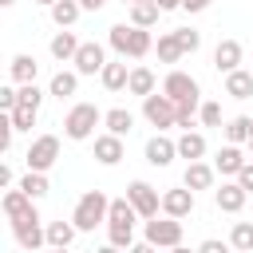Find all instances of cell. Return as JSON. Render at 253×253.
<instances>
[{
	"label": "cell",
	"mask_w": 253,
	"mask_h": 253,
	"mask_svg": "<svg viewBox=\"0 0 253 253\" xmlns=\"http://www.w3.org/2000/svg\"><path fill=\"white\" fill-rule=\"evenodd\" d=\"M107 43H111L123 59H142L146 51H154L150 28H134V24H111V28H107Z\"/></svg>",
	"instance_id": "1"
},
{
	"label": "cell",
	"mask_w": 253,
	"mask_h": 253,
	"mask_svg": "<svg viewBox=\"0 0 253 253\" xmlns=\"http://www.w3.org/2000/svg\"><path fill=\"white\" fill-rule=\"evenodd\" d=\"M107 213H111V198H107L103 190H87V194L75 202L71 221H75L79 233H91L95 225H107Z\"/></svg>",
	"instance_id": "2"
},
{
	"label": "cell",
	"mask_w": 253,
	"mask_h": 253,
	"mask_svg": "<svg viewBox=\"0 0 253 253\" xmlns=\"http://www.w3.org/2000/svg\"><path fill=\"white\" fill-rule=\"evenodd\" d=\"M103 115H107V111H99L95 103H75V107L63 115V134H67L71 142H83V138L95 134V126L103 123Z\"/></svg>",
	"instance_id": "3"
},
{
	"label": "cell",
	"mask_w": 253,
	"mask_h": 253,
	"mask_svg": "<svg viewBox=\"0 0 253 253\" xmlns=\"http://www.w3.org/2000/svg\"><path fill=\"white\" fill-rule=\"evenodd\" d=\"M8 225H12V237H16V245H20L24 253L47 245V225H40V213H36V210H28L24 217H16V221H8Z\"/></svg>",
	"instance_id": "4"
},
{
	"label": "cell",
	"mask_w": 253,
	"mask_h": 253,
	"mask_svg": "<svg viewBox=\"0 0 253 253\" xmlns=\"http://www.w3.org/2000/svg\"><path fill=\"white\" fill-rule=\"evenodd\" d=\"M142 119L150 123V126H158V130H170V126H178V103L162 91H154V95H146L142 99Z\"/></svg>",
	"instance_id": "5"
},
{
	"label": "cell",
	"mask_w": 253,
	"mask_h": 253,
	"mask_svg": "<svg viewBox=\"0 0 253 253\" xmlns=\"http://www.w3.org/2000/svg\"><path fill=\"white\" fill-rule=\"evenodd\" d=\"M55 162H59V138H55V134H40V138H32V146H28V154H24V166L47 174Z\"/></svg>",
	"instance_id": "6"
},
{
	"label": "cell",
	"mask_w": 253,
	"mask_h": 253,
	"mask_svg": "<svg viewBox=\"0 0 253 253\" xmlns=\"http://www.w3.org/2000/svg\"><path fill=\"white\" fill-rule=\"evenodd\" d=\"M146 241L158 245V249H174V245H182V217H170V213L150 217V221H146Z\"/></svg>",
	"instance_id": "7"
},
{
	"label": "cell",
	"mask_w": 253,
	"mask_h": 253,
	"mask_svg": "<svg viewBox=\"0 0 253 253\" xmlns=\"http://www.w3.org/2000/svg\"><path fill=\"white\" fill-rule=\"evenodd\" d=\"M126 198H130V206L138 210V217H142V221L158 217V210H162V194H158L150 182H142V178H134V182L126 186Z\"/></svg>",
	"instance_id": "8"
},
{
	"label": "cell",
	"mask_w": 253,
	"mask_h": 253,
	"mask_svg": "<svg viewBox=\"0 0 253 253\" xmlns=\"http://www.w3.org/2000/svg\"><path fill=\"white\" fill-rule=\"evenodd\" d=\"M162 91L174 99V103H186V99H202V87H198V79L190 75V71H170L166 79H162Z\"/></svg>",
	"instance_id": "9"
},
{
	"label": "cell",
	"mask_w": 253,
	"mask_h": 253,
	"mask_svg": "<svg viewBox=\"0 0 253 253\" xmlns=\"http://www.w3.org/2000/svg\"><path fill=\"white\" fill-rule=\"evenodd\" d=\"M75 71L79 75H99L103 67H107V51H103V43H95V40H87V43H79V51H75Z\"/></svg>",
	"instance_id": "10"
},
{
	"label": "cell",
	"mask_w": 253,
	"mask_h": 253,
	"mask_svg": "<svg viewBox=\"0 0 253 253\" xmlns=\"http://www.w3.org/2000/svg\"><path fill=\"white\" fill-rule=\"evenodd\" d=\"M142 154H146V162H150V166H158V170H162V166H170V162L178 158V142H174V138H166V134L158 130V134H150V138H146V150H142Z\"/></svg>",
	"instance_id": "11"
},
{
	"label": "cell",
	"mask_w": 253,
	"mask_h": 253,
	"mask_svg": "<svg viewBox=\"0 0 253 253\" xmlns=\"http://www.w3.org/2000/svg\"><path fill=\"white\" fill-rule=\"evenodd\" d=\"M245 198H249V190L233 178V182H221L217 190H213V202H217V210L221 213H241L245 210Z\"/></svg>",
	"instance_id": "12"
},
{
	"label": "cell",
	"mask_w": 253,
	"mask_h": 253,
	"mask_svg": "<svg viewBox=\"0 0 253 253\" xmlns=\"http://www.w3.org/2000/svg\"><path fill=\"white\" fill-rule=\"evenodd\" d=\"M123 154H126V146H123V138L119 134H95V162L99 166H119L123 162Z\"/></svg>",
	"instance_id": "13"
},
{
	"label": "cell",
	"mask_w": 253,
	"mask_h": 253,
	"mask_svg": "<svg viewBox=\"0 0 253 253\" xmlns=\"http://www.w3.org/2000/svg\"><path fill=\"white\" fill-rule=\"evenodd\" d=\"M162 213H170V217H190V213H194V190H190V186L166 190V194H162Z\"/></svg>",
	"instance_id": "14"
},
{
	"label": "cell",
	"mask_w": 253,
	"mask_h": 253,
	"mask_svg": "<svg viewBox=\"0 0 253 253\" xmlns=\"http://www.w3.org/2000/svg\"><path fill=\"white\" fill-rule=\"evenodd\" d=\"M245 162H249V158H245V154H241V146H233V142H225V146L213 154V170H217L221 178H237Z\"/></svg>",
	"instance_id": "15"
},
{
	"label": "cell",
	"mask_w": 253,
	"mask_h": 253,
	"mask_svg": "<svg viewBox=\"0 0 253 253\" xmlns=\"http://www.w3.org/2000/svg\"><path fill=\"white\" fill-rule=\"evenodd\" d=\"M79 43H83V40H79V36H75L71 28H59V32L51 36L47 51H51V55H55L59 63H71V59H75V51H79Z\"/></svg>",
	"instance_id": "16"
},
{
	"label": "cell",
	"mask_w": 253,
	"mask_h": 253,
	"mask_svg": "<svg viewBox=\"0 0 253 253\" xmlns=\"http://www.w3.org/2000/svg\"><path fill=\"white\" fill-rule=\"evenodd\" d=\"M138 210L130 206V198H111V213H107V229H134Z\"/></svg>",
	"instance_id": "17"
},
{
	"label": "cell",
	"mask_w": 253,
	"mask_h": 253,
	"mask_svg": "<svg viewBox=\"0 0 253 253\" xmlns=\"http://www.w3.org/2000/svg\"><path fill=\"white\" fill-rule=\"evenodd\" d=\"M241 55H245V51H241V43H237V40H221V43L213 47V67L229 75V71H237V67H241Z\"/></svg>",
	"instance_id": "18"
},
{
	"label": "cell",
	"mask_w": 253,
	"mask_h": 253,
	"mask_svg": "<svg viewBox=\"0 0 253 253\" xmlns=\"http://www.w3.org/2000/svg\"><path fill=\"white\" fill-rule=\"evenodd\" d=\"M126 79H130L126 59H107V67L99 71V83H103L107 91H126Z\"/></svg>",
	"instance_id": "19"
},
{
	"label": "cell",
	"mask_w": 253,
	"mask_h": 253,
	"mask_svg": "<svg viewBox=\"0 0 253 253\" xmlns=\"http://www.w3.org/2000/svg\"><path fill=\"white\" fill-rule=\"evenodd\" d=\"M213 174H217V170H213L210 162H190L186 174H182V186H190L194 194H198V190H210V186H213Z\"/></svg>",
	"instance_id": "20"
},
{
	"label": "cell",
	"mask_w": 253,
	"mask_h": 253,
	"mask_svg": "<svg viewBox=\"0 0 253 253\" xmlns=\"http://www.w3.org/2000/svg\"><path fill=\"white\" fill-rule=\"evenodd\" d=\"M0 210H4V217H8V221H16V217H24L28 210H36V202H32L20 186H12V190L4 194V202H0Z\"/></svg>",
	"instance_id": "21"
},
{
	"label": "cell",
	"mask_w": 253,
	"mask_h": 253,
	"mask_svg": "<svg viewBox=\"0 0 253 253\" xmlns=\"http://www.w3.org/2000/svg\"><path fill=\"white\" fill-rule=\"evenodd\" d=\"M8 71H12V83H36V75H40V63H36V55L20 51V55H12Z\"/></svg>",
	"instance_id": "22"
},
{
	"label": "cell",
	"mask_w": 253,
	"mask_h": 253,
	"mask_svg": "<svg viewBox=\"0 0 253 253\" xmlns=\"http://www.w3.org/2000/svg\"><path fill=\"white\" fill-rule=\"evenodd\" d=\"M154 87H158V79H154V71L150 67H130V79H126V91L130 95H138V99H146V95H154Z\"/></svg>",
	"instance_id": "23"
},
{
	"label": "cell",
	"mask_w": 253,
	"mask_h": 253,
	"mask_svg": "<svg viewBox=\"0 0 253 253\" xmlns=\"http://www.w3.org/2000/svg\"><path fill=\"white\" fill-rule=\"evenodd\" d=\"M79 91V71H55L51 83H47V95L51 99H71Z\"/></svg>",
	"instance_id": "24"
},
{
	"label": "cell",
	"mask_w": 253,
	"mask_h": 253,
	"mask_svg": "<svg viewBox=\"0 0 253 253\" xmlns=\"http://www.w3.org/2000/svg\"><path fill=\"white\" fill-rule=\"evenodd\" d=\"M103 126H107L111 134H119V138H126V134L134 130V115H130L126 107H111V111L103 115Z\"/></svg>",
	"instance_id": "25"
},
{
	"label": "cell",
	"mask_w": 253,
	"mask_h": 253,
	"mask_svg": "<svg viewBox=\"0 0 253 253\" xmlns=\"http://www.w3.org/2000/svg\"><path fill=\"white\" fill-rule=\"evenodd\" d=\"M178 158L202 162V158H206V138H202L198 130H182V138H178Z\"/></svg>",
	"instance_id": "26"
},
{
	"label": "cell",
	"mask_w": 253,
	"mask_h": 253,
	"mask_svg": "<svg viewBox=\"0 0 253 253\" xmlns=\"http://www.w3.org/2000/svg\"><path fill=\"white\" fill-rule=\"evenodd\" d=\"M225 95H233V99H253V71H245V67L229 71V75H225Z\"/></svg>",
	"instance_id": "27"
},
{
	"label": "cell",
	"mask_w": 253,
	"mask_h": 253,
	"mask_svg": "<svg viewBox=\"0 0 253 253\" xmlns=\"http://www.w3.org/2000/svg\"><path fill=\"white\" fill-rule=\"evenodd\" d=\"M47 12H51V24H55V28H71V24L79 20L83 4H79V0H55Z\"/></svg>",
	"instance_id": "28"
},
{
	"label": "cell",
	"mask_w": 253,
	"mask_h": 253,
	"mask_svg": "<svg viewBox=\"0 0 253 253\" xmlns=\"http://www.w3.org/2000/svg\"><path fill=\"white\" fill-rule=\"evenodd\" d=\"M158 16H162V8H158L154 0H138V4H130V24H134V28H154Z\"/></svg>",
	"instance_id": "29"
},
{
	"label": "cell",
	"mask_w": 253,
	"mask_h": 253,
	"mask_svg": "<svg viewBox=\"0 0 253 253\" xmlns=\"http://www.w3.org/2000/svg\"><path fill=\"white\" fill-rule=\"evenodd\" d=\"M75 221H47V245H55V249H71V241H75Z\"/></svg>",
	"instance_id": "30"
},
{
	"label": "cell",
	"mask_w": 253,
	"mask_h": 253,
	"mask_svg": "<svg viewBox=\"0 0 253 253\" xmlns=\"http://www.w3.org/2000/svg\"><path fill=\"white\" fill-rule=\"evenodd\" d=\"M249 134H253V119H249V115H237V119H229V123H225V138H229L233 146L249 142Z\"/></svg>",
	"instance_id": "31"
},
{
	"label": "cell",
	"mask_w": 253,
	"mask_h": 253,
	"mask_svg": "<svg viewBox=\"0 0 253 253\" xmlns=\"http://www.w3.org/2000/svg\"><path fill=\"white\" fill-rule=\"evenodd\" d=\"M20 190H24L32 202H40V198H43L51 186H47V174H40V170H28V174L20 178Z\"/></svg>",
	"instance_id": "32"
},
{
	"label": "cell",
	"mask_w": 253,
	"mask_h": 253,
	"mask_svg": "<svg viewBox=\"0 0 253 253\" xmlns=\"http://www.w3.org/2000/svg\"><path fill=\"white\" fill-rule=\"evenodd\" d=\"M229 245H233L237 253H253V221H233Z\"/></svg>",
	"instance_id": "33"
},
{
	"label": "cell",
	"mask_w": 253,
	"mask_h": 253,
	"mask_svg": "<svg viewBox=\"0 0 253 253\" xmlns=\"http://www.w3.org/2000/svg\"><path fill=\"white\" fill-rule=\"evenodd\" d=\"M154 47H158V59H162V63H178V59L186 55L174 32H166V36H158V43H154Z\"/></svg>",
	"instance_id": "34"
},
{
	"label": "cell",
	"mask_w": 253,
	"mask_h": 253,
	"mask_svg": "<svg viewBox=\"0 0 253 253\" xmlns=\"http://www.w3.org/2000/svg\"><path fill=\"white\" fill-rule=\"evenodd\" d=\"M8 115H12V126H16V130H32V126H36V115H40V111H36V107H24V103H20V107H16V111H8Z\"/></svg>",
	"instance_id": "35"
},
{
	"label": "cell",
	"mask_w": 253,
	"mask_h": 253,
	"mask_svg": "<svg viewBox=\"0 0 253 253\" xmlns=\"http://www.w3.org/2000/svg\"><path fill=\"white\" fill-rule=\"evenodd\" d=\"M174 36H178V43H182V51H186V55H194V51L202 47V32H194V28H178Z\"/></svg>",
	"instance_id": "36"
},
{
	"label": "cell",
	"mask_w": 253,
	"mask_h": 253,
	"mask_svg": "<svg viewBox=\"0 0 253 253\" xmlns=\"http://www.w3.org/2000/svg\"><path fill=\"white\" fill-rule=\"evenodd\" d=\"M198 119H202V126H221V103H202V111H198Z\"/></svg>",
	"instance_id": "37"
},
{
	"label": "cell",
	"mask_w": 253,
	"mask_h": 253,
	"mask_svg": "<svg viewBox=\"0 0 253 253\" xmlns=\"http://www.w3.org/2000/svg\"><path fill=\"white\" fill-rule=\"evenodd\" d=\"M20 103H24V107H36V111H40V103H43V91H40L36 83H20Z\"/></svg>",
	"instance_id": "38"
},
{
	"label": "cell",
	"mask_w": 253,
	"mask_h": 253,
	"mask_svg": "<svg viewBox=\"0 0 253 253\" xmlns=\"http://www.w3.org/2000/svg\"><path fill=\"white\" fill-rule=\"evenodd\" d=\"M107 237H111V245H119V249H130V245H134V229H107Z\"/></svg>",
	"instance_id": "39"
},
{
	"label": "cell",
	"mask_w": 253,
	"mask_h": 253,
	"mask_svg": "<svg viewBox=\"0 0 253 253\" xmlns=\"http://www.w3.org/2000/svg\"><path fill=\"white\" fill-rule=\"evenodd\" d=\"M0 107L4 111H16L20 107V87H0Z\"/></svg>",
	"instance_id": "40"
},
{
	"label": "cell",
	"mask_w": 253,
	"mask_h": 253,
	"mask_svg": "<svg viewBox=\"0 0 253 253\" xmlns=\"http://www.w3.org/2000/svg\"><path fill=\"white\" fill-rule=\"evenodd\" d=\"M12 134H16L12 115H4V119H0V150H12Z\"/></svg>",
	"instance_id": "41"
},
{
	"label": "cell",
	"mask_w": 253,
	"mask_h": 253,
	"mask_svg": "<svg viewBox=\"0 0 253 253\" xmlns=\"http://www.w3.org/2000/svg\"><path fill=\"white\" fill-rule=\"evenodd\" d=\"M229 249H233V245H229V241H217V237H206V241L198 245V253H229Z\"/></svg>",
	"instance_id": "42"
},
{
	"label": "cell",
	"mask_w": 253,
	"mask_h": 253,
	"mask_svg": "<svg viewBox=\"0 0 253 253\" xmlns=\"http://www.w3.org/2000/svg\"><path fill=\"white\" fill-rule=\"evenodd\" d=\"M237 182H241V186H245V190L253 194V162H245V166H241V174H237Z\"/></svg>",
	"instance_id": "43"
},
{
	"label": "cell",
	"mask_w": 253,
	"mask_h": 253,
	"mask_svg": "<svg viewBox=\"0 0 253 253\" xmlns=\"http://www.w3.org/2000/svg\"><path fill=\"white\" fill-rule=\"evenodd\" d=\"M0 186H4V190H12V186H16V174H12V166H8V162L0 166Z\"/></svg>",
	"instance_id": "44"
},
{
	"label": "cell",
	"mask_w": 253,
	"mask_h": 253,
	"mask_svg": "<svg viewBox=\"0 0 253 253\" xmlns=\"http://www.w3.org/2000/svg\"><path fill=\"white\" fill-rule=\"evenodd\" d=\"M213 0H182V12H206Z\"/></svg>",
	"instance_id": "45"
},
{
	"label": "cell",
	"mask_w": 253,
	"mask_h": 253,
	"mask_svg": "<svg viewBox=\"0 0 253 253\" xmlns=\"http://www.w3.org/2000/svg\"><path fill=\"white\" fill-rule=\"evenodd\" d=\"M126 253H158V245H150V241H134Z\"/></svg>",
	"instance_id": "46"
},
{
	"label": "cell",
	"mask_w": 253,
	"mask_h": 253,
	"mask_svg": "<svg viewBox=\"0 0 253 253\" xmlns=\"http://www.w3.org/2000/svg\"><path fill=\"white\" fill-rule=\"evenodd\" d=\"M79 4H83V12H99L107 0H79Z\"/></svg>",
	"instance_id": "47"
},
{
	"label": "cell",
	"mask_w": 253,
	"mask_h": 253,
	"mask_svg": "<svg viewBox=\"0 0 253 253\" xmlns=\"http://www.w3.org/2000/svg\"><path fill=\"white\" fill-rule=\"evenodd\" d=\"M162 12H174V8H182V0H154Z\"/></svg>",
	"instance_id": "48"
},
{
	"label": "cell",
	"mask_w": 253,
	"mask_h": 253,
	"mask_svg": "<svg viewBox=\"0 0 253 253\" xmlns=\"http://www.w3.org/2000/svg\"><path fill=\"white\" fill-rule=\"evenodd\" d=\"M95 253H126V249H119V245H111V241H107V245H103V249H95Z\"/></svg>",
	"instance_id": "49"
},
{
	"label": "cell",
	"mask_w": 253,
	"mask_h": 253,
	"mask_svg": "<svg viewBox=\"0 0 253 253\" xmlns=\"http://www.w3.org/2000/svg\"><path fill=\"white\" fill-rule=\"evenodd\" d=\"M170 253H198V249H186V245H174Z\"/></svg>",
	"instance_id": "50"
},
{
	"label": "cell",
	"mask_w": 253,
	"mask_h": 253,
	"mask_svg": "<svg viewBox=\"0 0 253 253\" xmlns=\"http://www.w3.org/2000/svg\"><path fill=\"white\" fill-rule=\"evenodd\" d=\"M47 253H71V249H55V245H47Z\"/></svg>",
	"instance_id": "51"
},
{
	"label": "cell",
	"mask_w": 253,
	"mask_h": 253,
	"mask_svg": "<svg viewBox=\"0 0 253 253\" xmlns=\"http://www.w3.org/2000/svg\"><path fill=\"white\" fill-rule=\"evenodd\" d=\"M36 4H43V8H51V4H55V0H36Z\"/></svg>",
	"instance_id": "52"
},
{
	"label": "cell",
	"mask_w": 253,
	"mask_h": 253,
	"mask_svg": "<svg viewBox=\"0 0 253 253\" xmlns=\"http://www.w3.org/2000/svg\"><path fill=\"white\" fill-rule=\"evenodd\" d=\"M0 4H4V8H12V4H16V0H0Z\"/></svg>",
	"instance_id": "53"
},
{
	"label": "cell",
	"mask_w": 253,
	"mask_h": 253,
	"mask_svg": "<svg viewBox=\"0 0 253 253\" xmlns=\"http://www.w3.org/2000/svg\"><path fill=\"white\" fill-rule=\"evenodd\" d=\"M123 4H126V8H130V4H138V0H123Z\"/></svg>",
	"instance_id": "54"
},
{
	"label": "cell",
	"mask_w": 253,
	"mask_h": 253,
	"mask_svg": "<svg viewBox=\"0 0 253 253\" xmlns=\"http://www.w3.org/2000/svg\"><path fill=\"white\" fill-rule=\"evenodd\" d=\"M249 154H253V138H249Z\"/></svg>",
	"instance_id": "55"
}]
</instances>
